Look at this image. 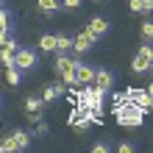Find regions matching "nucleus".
<instances>
[{"instance_id":"f257e3e1","label":"nucleus","mask_w":153,"mask_h":153,"mask_svg":"<svg viewBox=\"0 0 153 153\" xmlns=\"http://www.w3.org/2000/svg\"><path fill=\"white\" fill-rule=\"evenodd\" d=\"M14 64L22 70V73H31V70H36L39 64V53L33 48H25V45H20V50L14 53Z\"/></svg>"},{"instance_id":"ddd939ff","label":"nucleus","mask_w":153,"mask_h":153,"mask_svg":"<svg viewBox=\"0 0 153 153\" xmlns=\"http://www.w3.org/2000/svg\"><path fill=\"white\" fill-rule=\"evenodd\" d=\"M134 14H153V0H128Z\"/></svg>"},{"instance_id":"7c9ffc66","label":"nucleus","mask_w":153,"mask_h":153,"mask_svg":"<svg viewBox=\"0 0 153 153\" xmlns=\"http://www.w3.org/2000/svg\"><path fill=\"white\" fill-rule=\"evenodd\" d=\"M0 109H3V95H0Z\"/></svg>"},{"instance_id":"6ab92c4d","label":"nucleus","mask_w":153,"mask_h":153,"mask_svg":"<svg viewBox=\"0 0 153 153\" xmlns=\"http://www.w3.org/2000/svg\"><path fill=\"white\" fill-rule=\"evenodd\" d=\"M11 22H14V14L8 11L6 6H0V28H6V31H11Z\"/></svg>"},{"instance_id":"dca6fc26","label":"nucleus","mask_w":153,"mask_h":153,"mask_svg":"<svg viewBox=\"0 0 153 153\" xmlns=\"http://www.w3.org/2000/svg\"><path fill=\"white\" fill-rule=\"evenodd\" d=\"M70 67H73V59H70V56H64V53H59V56H56V61H53V70H56V73L61 75V73H64V70H70Z\"/></svg>"},{"instance_id":"72a5a7b5","label":"nucleus","mask_w":153,"mask_h":153,"mask_svg":"<svg viewBox=\"0 0 153 153\" xmlns=\"http://www.w3.org/2000/svg\"><path fill=\"white\" fill-rule=\"evenodd\" d=\"M95 3H103V0H95Z\"/></svg>"},{"instance_id":"c85d7f7f","label":"nucleus","mask_w":153,"mask_h":153,"mask_svg":"<svg viewBox=\"0 0 153 153\" xmlns=\"http://www.w3.org/2000/svg\"><path fill=\"white\" fill-rule=\"evenodd\" d=\"M8 33H11V31H6V28H0V48H3V42H6V36H8Z\"/></svg>"},{"instance_id":"bb28decb","label":"nucleus","mask_w":153,"mask_h":153,"mask_svg":"<svg viewBox=\"0 0 153 153\" xmlns=\"http://www.w3.org/2000/svg\"><path fill=\"white\" fill-rule=\"evenodd\" d=\"M3 48H8V50H14V53H17V50H20V42H17L11 33H8V36H6V42H3Z\"/></svg>"},{"instance_id":"423d86ee","label":"nucleus","mask_w":153,"mask_h":153,"mask_svg":"<svg viewBox=\"0 0 153 153\" xmlns=\"http://www.w3.org/2000/svg\"><path fill=\"white\" fill-rule=\"evenodd\" d=\"M95 42H97V36H95V33L84 31V33H78V36H73V50H75V53H89Z\"/></svg>"},{"instance_id":"9b49d317","label":"nucleus","mask_w":153,"mask_h":153,"mask_svg":"<svg viewBox=\"0 0 153 153\" xmlns=\"http://www.w3.org/2000/svg\"><path fill=\"white\" fill-rule=\"evenodd\" d=\"M148 70H150V59L142 56V53H137L134 61H131V73H134V75H145Z\"/></svg>"},{"instance_id":"f8f14e48","label":"nucleus","mask_w":153,"mask_h":153,"mask_svg":"<svg viewBox=\"0 0 153 153\" xmlns=\"http://www.w3.org/2000/svg\"><path fill=\"white\" fill-rule=\"evenodd\" d=\"M11 139L17 142V150H25V148H31V131H22V128H17V131H11Z\"/></svg>"},{"instance_id":"412c9836","label":"nucleus","mask_w":153,"mask_h":153,"mask_svg":"<svg viewBox=\"0 0 153 153\" xmlns=\"http://www.w3.org/2000/svg\"><path fill=\"white\" fill-rule=\"evenodd\" d=\"M0 61H3V67H17V64H14V50L0 48Z\"/></svg>"},{"instance_id":"a211bd4d","label":"nucleus","mask_w":153,"mask_h":153,"mask_svg":"<svg viewBox=\"0 0 153 153\" xmlns=\"http://www.w3.org/2000/svg\"><path fill=\"white\" fill-rule=\"evenodd\" d=\"M6 81H8L11 86H17V84L22 81V70H20V67H6Z\"/></svg>"},{"instance_id":"4be33fe9","label":"nucleus","mask_w":153,"mask_h":153,"mask_svg":"<svg viewBox=\"0 0 153 153\" xmlns=\"http://www.w3.org/2000/svg\"><path fill=\"white\" fill-rule=\"evenodd\" d=\"M14 150H17V142L11 139V134L0 139V153H14Z\"/></svg>"},{"instance_id":"39448f33","label":"nucleus","mask_w":153,"mask_h":153,"mask_svg":"<svg viewBox=\"0 0 153 153\" xmlns=\"http://www.w3.org/2000/svg\"><path fill=\"white\" fill-rule=\"evenodd\" d=\"M64 95H70V89H67V84H64V81L48 84V86L42 89V100H45V103H56L59 97H64Z\"/></svg>"},{"instance_id":"2f4dec72","label":"nucleus","mask_w":153,"mask_h":153,"mask_svg":"<svg viewBox=\"0 0 153 153\" xmlns=\"http://www.w3.org/2000/svg\"><path fill=\"white\" fill-rule=\"evenodd\" d=\"M150 70H153V59H150Z\"/></svg>"},{"instance_id":"1a4fd4ad","label":"nucleus","mask_w":153,"mask_h":153,"mask_svg":"<svg viewBox=\"0 0 153 153\" xmlns=\"http://www.w3.org/2000/svg\"><path fill=\"white\" fill-rule=\"evenodd\" d=\"M95 86H100V89H106V92H109V89L114 86V73H111V70L97 67V70H95Z\"/></svg>"},{"instance_id":"6e6552de","label":"nucleus","mask_w":153,"mask_h":153,"mask_svg":"<svg viewBox=\"0 0 153 153\" xmlns=\"http://www.w3.org/2000/svg\"><path fill=\"white\" fill-rule=\"evenodd\" d=\"M128 95H131V100L134 103H137L139 106V109H153V97L148 95V89H137V86H134V89H128Z\"/></svg>"},{"instance_id":"c756f323","label":"nucleus","mask_w":153,"mask_h":153,"mask_svg":"<svg viewBox=\"0 0 153 153\" xmlns=\"http://www.w3.org/2000/svg\"><path fill=\"white\" fill-rule=\"evenodd\" d=\"M145 89H148V95H150V97H153V84H148V86H145Z\"/></svg>"},{"instance_id":"393cba45","label":"nucleus","mask_w":153,"mask_h":153,"mask_svg":"<svg viewBox=\"0 0 153 153\" xmlns=\"http://www.w3.org/2000/svg\"><path fill=\"white\" fill-rule=\"evenodd\" d=\"M139 53H142V56H148V59H153V42H145V39H142Z\"/></svg>"},{"instance_id":"a878e982","label":"nucleus","mask_w":153,"mask_h":153,"mask_svg":"<svg viewBox=\"0 0 153 153\" xmlns=\"http://www.w3.org/2000/svg\"><path fill=\"white\" fill-rule=\"evenodd\" d=\"M92 153H111V145H109V142H95Z\"/></svg>"},{"instance_id":"5701e85b","label":"nucleus","mask_w":153,"mask_h":153,"mask_svg":"<svg viewBox=\"0 0 153 153\" xmlns=\"http://www.w3.org/2000/svg\"><path fill=\"white\" fill-rule=\"evenodd\" d=\"M61 81H64L67 86H78V81H75V67L64 70V73H61Z\"/></svg>"},{"instance_id":"473e14b6","label":"nucleus","mask_w":153,"mask_h":153,"mask_svg":"<svg viewBox=\"0 0 153 153\" xmlns=\"http://www.w3.org/2000/svg\"><path fill=\"white\" fill-rule=\"evenodd\" d=\"M3 3H6V0H0V6H3Z\"/></svg>"},{"instance_id":"9d476101","label":"nucleus","mask_w":153,"mask_h":153,"mask_svg":"<svg viewBox=\"0 0 153 153\" xmlns=\"http://www.w3.org/2000/svg\"><path fill=\"white\" fill-rule=\"evenodd\" d=\"M36 8L45 17H56L61 11V0H36Z\"/></svg>"},{"instance_id":"aec40b11","label":"nucleus","mask_w":153,"mask_h":153,"mask_svg":"<svg viewBox=\"0 0 153 153\" xmlns=\"http://www.w3.org/2000/svg\"><path fill=\"white\" fill-rule=\"evenodd\" d=\"M50 134V125L45 123V120H36V125H33V131H31V137H48Z\"/></svg>"},{"instance_id":"7ed1b4c3","label":"nucleus","mask_w":153,"mask_h":153,"mask_svg":"<svg viewBox=\"0 0 153 153\" xmlns=\"http://www.w3.org/2000/svg\"><path fill=\"white\" fill-rule=\"evenodd\" d=\"M73 67H75V81H78V86L95 84V70H97V67H89V64H84L81 59H73Z\"/></svg>"},{"instance_id":"cd10ccee","label":"nucleus","mask_w":153,"mask_h":153,"mask_svg":"<svg viewBox=\"0 0 153 153\" xmlns=\"http://www.w3.org/2000/svg\"><path fill=\"white\" fill-rule=\"evenodd\" d=\"M117 150H120V153H134V150H137V145H134V142H120Z\"/></svg>"},{"instance_id":"2eb2a0df","label":"nucleus","mask_w":153,"mask_h":153,"mask_svg":"<svg viewBox=\"0 0 153 153\" xmlns=\"http://www.w3.org/2000/svg\"><path fill=\"white\" fill-rule=\"evenodd\" d=\"M39 48L45 53H56V33H42L39 36Z\"/></svg>"},{"instance_id":"20e7f679","label":"nucleus","mask_w":153,"mask_h":153,"mask_svg":"<svg viewBox=\"0 0 153 153\" xmlns=\"http://www.w3.org/2000/svg\"><path fill=\"white\" fill-rule=\"evenodd\" d=\"M45 103L42 100V95H31V97H25V117H28V120H42V111H45Z\"/></svg>"},{"instance_id":"4468645a","label":"nucleus","mask_w":153,"mask_h":153,"mask_svg":"<svg viewBox=\"0 0 153 153\" xmlns=\"http://www.w3.org/2000/svg\"><path fill=\"white\" fill-rule=\"evenodd\" d=\"M73 50V36H67V33H56V53H67Z\"/></svg>"},{"instance_id":"f03ea898","label":"nucleus","mask_w":153,"mask_h":153,"mask_svg":"<svg viewBox=\"0 0 153 153\" xmlns=\"http://www.w3.org/2000/svg\"><path fill=\"white\" fill-rule=\"evenodd\" d=\"M117 123H120V125H128V128H137V125L145 123V109H139L137 103H131L128 109L117 111Z\"/></svg>"},{"instance_id":"f3484780","label":"nucleus","mask_w":153,"mask_h":153,"mask_svg":"<svg viewBox=\"0 0 153 153\" xmlns=\"http://www.w3.org/2000/svg\"><path fill=\"white\" fill-rule=\"evenodd\" d=\"M139 36L145 42H153V20H142L139 22Z\"/></svg>"},{"instance_id":"b1692460","label":"nucleus","mask_w":153,"mask_h":153,"mask_svg":"<svg viewBox=\"0 0 153 153\" xmlns=\"http://www.w3.org/2000/svg\"><path fill=\"white\" fill-rule=\"evenodd\" d=\"M84 6V0H61V11H78Z\"/></svg>"},{"instance_id":"0eeeda50","label":"nucleus","mask_w":153,"mask_h":153,"mask_svg":"<svg viewBox=\"0 0 153 153\" xmlns=\"http://www.w3.org/2000/svg\"><path fill=\"white\" fill-rule=\"evenodd\" d=\"M109 28H111V22L106 20V17H92V20L86 22V31H89V33H95L97 39H103L106 33H109Z\"/></svg>"}]
</instances>
